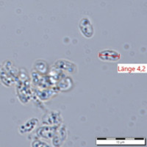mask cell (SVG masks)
<instances>
[{"instance_id":"obj_1","label":"cell","mask_w":147,"mask_h":147,"mask_svg":"<svg viewBox=\"0 0 147 147\" xmlns=\"http://www.w3.org/2000/svg\"><path fill=\"white\" fill-rule=\"evenodd\" d=\"M80 28L82 33H83V35L87 38H90L94 34V29H93L90 22L87 18H84L81 20Z\"/></svg>"},{"instance_id":"obj_2","label":"cell","mask_w":147,"mask_h":147,"mask_svg":"<svg viewBox=\"0 0 147 147\" xmlns=\"http://www.w3.org/2000/svg\"><path fill=\"white\" fill-rule=\"evenodd\" d=\"M99 58L106 61H117L120 58V55L118 52L113 50H105L99 53Z\"/></svg>"}]
</instances>
